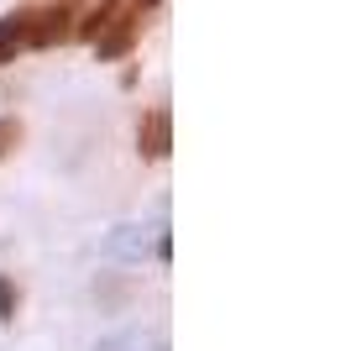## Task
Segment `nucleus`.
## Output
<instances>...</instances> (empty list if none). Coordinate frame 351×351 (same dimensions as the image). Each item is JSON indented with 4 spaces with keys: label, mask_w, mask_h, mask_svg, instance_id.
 I'll use <instances>...</instances> for the list:
<instances>
[{
    "label": "nucleus",
    "mask_w": 351,
    "mask_h": 351,
    "mask_svg": "<svg viewBox=\"0 0 351 351\" xmlns=\"http://www.w3.org/2000/svg\"><path fill=\"white\" fill-rule=\"evenodd\" d=\"M16 309H21V289L0 273V320H16Z\"/></svg>",
    "instance_id": "obj_6"
},
{
    "label": "nucleus",
    "mask_w": 351,
    "mask_h": 351,
    "mask_svg": "<svg viewBox=\"0 0 351 351\" xmlns=\"http://www.w3.org/2000/svg\"><path fill=\"white\" fill-rule=\"evenodd\" d=\"M16 147H21V121H16V116H0V162L11 158Z\"/></svg>",
    "instance_id": "obj_5"
},
{
    "label": "nucleus",
    "mask_w": 351,
    "mask_h": 351,
    "mask_svg": "<svg viewBox=\"0 0 351 351\" xmlns=\"http://www.w3.org/2000/svg\"><path fill=\"white\" fill-rule=\"evenodd\" d=\"M21 16H27V27H21L27 53H53V47L73 43V27H79L84 5L79 0H27Z\"/></svg>",
    "instance_id": "obj_1"
},
{
    "label": "nucleus",
    "mask_w": 351,
    "mask_h": 351,
    "mask_svg": "<svg viewBox=\"0 0 351 351\" xmlns=\"http://www.w3.org/2000/svg\"><path fill=\"white\" fill-rule=\"evenodd\" d=\"M132 5H136V11H158L162 0H132Z\"/></svg>",
    "instance_id": "obj_7"
},
{
    "label": "nucleus",
    "mask_w": 351,
    "mask_h": 351,
    "mask_svg": "<svg viewBox=\"0 0 351 351\" xmlns=\"http://www.w3.org/2000/svg\"><path fill=\"white\" fill-rule=\"evenodd\" d=\"M21 27H27V16H21V11L0 16V69H5V63H16L21 53H27V37H21Z\"/></svg>",
    "instance_id": "obj_4"
},
{
    "label": "nucleus",
    "mask_w": 351,
    "mask_h": 351,
    "mask_svg": "<svg viewBox=\"0 0 351 351\" xmlns=\"http://www.w3.org/2000/svg\"><path fill=\"white\" fill-rule=\"evenodd\" d=\"M136 37H142L136 11H126V16H116L110 27H100L89 43H95V58H100V63H121V58H132V53H136Z\"/></svg>",
    "instance_id": "obj_2"
},
{
    "label": "nucleus",
    "mask_w": 351,
    "mask_h": 351,
    "mask_svg": "<svg viewBox=\"0 0 351 351\" xmlns=\"http://www.w3.org/2000/svg\"><path fill=\"white\" fill-rule=\"evenodd\" d=\"M136 152H142L147 162H162L173 152V110H168V105H152L142 116V126H136Z\"/></svg>",
    "instance_id": "obj_3"
}]
</instances>
